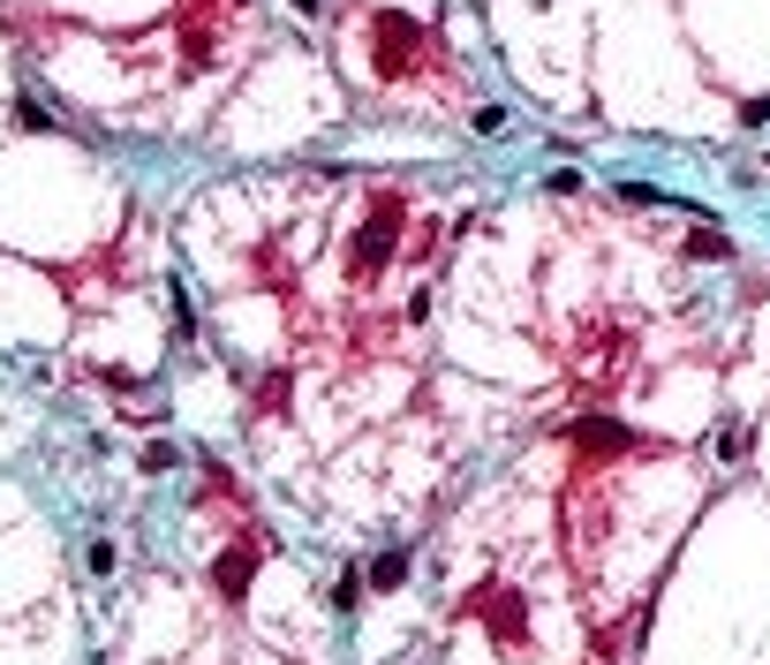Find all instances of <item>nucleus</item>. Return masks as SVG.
<instances>
[{
	"label": "nucleus",
	"mask_w": 770,
	"mask_h": 665,
	"mask_svg": "<svg viewBox=\"0 0 770 665\" xmlns=\"http://www.w3.org/2000/svg\"><path fill=\"white\" fill-rule=\"evenodd\" d=\"M317 8H325V0H295V15H317Z\"/></svg>",
	"instance_id": "1a4fd4ad"
},
{
	"label": "nucleus",
	"mask_w": 770,
	"mask_h": 665,
	"mask_svg": "<svg viewBox=\"0 0 770 665\" xmlns=\"http://www.w3.org/2000/svg\"><path fill=\"white\" fill-rule=\"evenodd\" d=\"M718 454L741 462V454H748V424H725V431H718Z\"/></svg>",
	"instance_id": "0eeeda50"
},
{
	"label": "nucleus",
	"mask_w": 770,
	"mask_h": 665,
	"mask_svg": "<svg viewBox=\"0 0 770 665\" xmlns=\"http://www.w3.org/2000/svg\"><path fill=\"white\" fill-rule=\"evenodd\" d=\"M687 258H703V265H718V258H733V242H725V235H710V227H703V235H695V242H687Z\"/></svg>",
	"instance_id": "20e7f679"
},
{
	"label": "nucleus",
	"mask_w": 770,
	"mask_h": 665,
	"mask_svg": "<svg viewBox=\"0 0 770 665\" xmlns=\"http://www.w3.org/2000/svg\"><path fill=\"white\" fill-rule=\"evenodd\" d=\"M250 575H257V544H235V552L219 560V598H227V605H242Z\"/></svg>",
	"instance_id": "f257e3e1"
},
{
	"label": "nucleus",
	"mask_w": 770,
	"mask_h": 665,
	"mask_svg": "<svg viewBox=\"0 0 770 665\" xmlns=\"http://www.w3.org/2000/svg\"><path fill=\"white\" fill-rule=\"evenodd\" d=\"M355 605H363V575H340L332 582V613H355Z\"/></svg>",
	"instance_id": "423d86ee"
},
{
	"label": "nucleus",
	"mask_w": 770,
	"mask_h": 665,
	"mask_svg": "<svg viewBox=\"0 0 770 665\" xmlns=\"http://www.w3.org/2000/svg\"><path fill=\"white\" fill-rule=\"evenodd\" d=\"M770 122V99H748V106H741V129H763Z\"/></svg>",
	"instance_id": "6e6552de"
},
{
	"label": "nucleus",
	"mask_w": 770,
	"mask_h": 665,
	"mask_svg": "<svg viewBox=\"0 0 770 665\" xmlns=\"http://www.w3.org/2000/svg\"><path fill=\"white\" fill-rule=\"evenodd\" d=\"M235 8H242V0H235Z\"/></svg>",
	"instance_id": "9d476101"
},
{
	"label": "nucleus",
	"mask_w": 770,
	"mask_h": 665,
	"mask_svg": "<svg viewBox=\"0 0 770 665\" xmlns=\"http://www.w3.org/2000/svg\"><path fill=\"white\" fill-rule=\"evenodd\" d=\"M582 447H590V454H619V447H627V424H605V416H590V424H582Z\"/></svg>",
	"instance_id": "f03ea898"
},
{
	"label": "nucleus",
	"mask_w": 770,
	"mask_h": 665,
	"mask_svg": "<svg viewBox=\"0 0 770 665\" xmlns=\"http://www.w3.org/2000/svg\"><path fill=\"white\" fill-rule=\"evenodd\" d=\"M15 122H23V129H53V114H46L30 91H15Z\"/></svg>",
	"instance_id": "39448f33"
},
{
	"label": "nucleus",
	"mask_w": 770,
	"mask_h": 665,
	"mask_svg": "<svg viewBox=\"0 0 770 665\" xmlns=\"http://www.w3.org/2000/svg\"><path fill=\"white\" fill-rule=\"evenodd\" d=\"M408 582V552H386V560H370V590H401Z\"/></svg>",
	"instance_id": "7ed1b4c3"
}]
</instances>
